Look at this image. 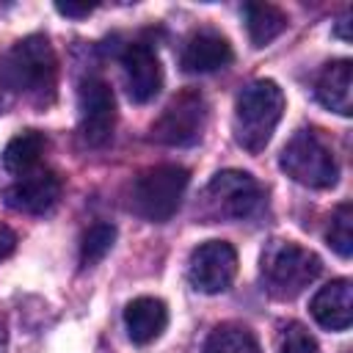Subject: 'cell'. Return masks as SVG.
<instances>
[{
    "label": "cell",
    "mask_w": 353,
    "mask_h": 353,
    "mask_svg": "<svg viewBox=\"0 0 353 353\" xmlns=\"http://www.w3.org/2000/svg\"><path fill=\"white\" fill-rule=\"evenodd\" d=\"M279 353H320V347L301 323H287L279 334Z\"/></svg>",
    "instance_id": "44dd1931"
},
{
    "label": "cell",
    "mask_w": 353,
    "mask_h": 353,
    "mask_svg": "<svg viewBox=\"0 0 353 353\" xmlns=\"http://www.w3.org/2000/svg\"><path fill=\"white\" fill-rule=\"evenodd\" d=\"M237 276V251L226 240H207L188 259V279L204 295L229 290Z\"/></svg>",
    "instance_id": "9c48e42d"
},
{
    "label": "cell",
    "mask_w": 353,
    "mask_h": 353,
    "mask_svg": "<svg viewBox=\"0 0 353 353\" xmlns=\"http://www.w3.org/2000/svg\"><path fill=\"white\" fill-rule=\"evenodd\" d=\"M243 17H245V30L254 47L270 44L287 28V14L273 3H245Z\"/></svg>",
    "instance_id": "2e32d148"
},
{
    "label": "cell",
    "mask_w": 353,
    "mask_h": 353,
    "mask_svg": "<svg viewBox=\"0 0 353 353\" xmlns=\"http://www.w3.org/2000/svg\"><path fill=\"white\" fill-rule=\"evenodd\" d=\"M201 353H262L256 336L243 328V325H218L207 342Z\"/></svg>",
    "instance_id": "ac0fdd59"
},
{
    "label": "cell",
    "mask_w": 353,
    "mask_h": 353,
    "mask_svg": "<svg viewBox=\"0 0 353 353\" xmlns=\"http://www.w3.org/2000/svg\"><path fill=\"white\" fill-rule=\"evenodd\" d=\"M350 77H353V69H350L347 58L325 63L323 72L317 74V83H314V94H317L320 105H325L328 110H334L339 116H350L353 113Z\"/></svg>",
    "instance_id": "9a60e30c"
},
{
    "label": "cell",
    "mask_w": 353,
    "mask_h": 353,
    "mask_svg": "<svg viewBox=\"0 0 353 353\" xmlns=\"http://www.w3.org/2000/svg\"><path fill=\"white\" fill-rule=\"evenodd\" d=\"M281 171L303 188L325 190L339 179V163L331 143L317 130H298L279 157Z\"/></svg>",
    "instance_id": "277c9868"
},
{
    "label": "cell",
    "mask_w": 353,
    "mask_h": 353,
    "mask_svg": "<svg viewBox=\"0 0 353 353\" xmlns=\"http://www.w3.org/2000/svg\"><path fill=\"white\" fill-rule=\"evenodd\" d=\"M325 240L328 245L339 254V256H350L353 251V207L347 201H342L334 215H331V223H328V232H325Z\"/></svg>",
    "instance_id": "ffe728a7"
},
{
    "label": "cell",
    "mask_w": 353,
    "mask_h": 353,
    "mask_svg": "<svg viewBox=\"0 0 353 353\" xmlns=\"http://www.w3.org/2000/svg\"><path fill=\"white\" fill-rule=\"evenodd\" d=\"M77 124L88 146H102L113 135L116 99L102 77H85L77 88Z\"/></svg>",
    "instance_id": "ba28073f"
},
{
    "label": "cell",
    "mask_w": 353,
    "mask_h": 353,
    "mask_svg": "<svg viewBox=\"0 0 353 353\" xmlns=\"http://www.w3.org/2000/svg\"><path fill=\"white\" fill-rule=\"evenodd\" d=\"M14 248H17V234H14L6 223H0V259L11 256V254H14Z\"/></svg>",
    "instance_id": "603a6c76"
},
{
    "label": "cell",
    "mask_w": 353,
    "mask_h": 353,
    "mask_svg": "<svg viewBox=\"0 0 353 353\" xmlns=\"http://www.w3.org/2000/svg\"><path fill=\"white\" fill-rule=\"evenodd\" d=\"M55 11L63 17H72V19H83L94 11V6H88V3H55Z\"/></svg>",
    "instance_id": "7402d4cb"
},
{
    "label": "cell",
    "mask_w": 353,
    "mask_h": 353,
    "mask_svg": "<svg viewBox=\"0 0 353 353\" xmlns=\"http://www.w3.org/2000/svg\"><path fill=\"white\" fill-rule=\"evenodd\" d=\"M6 347H8V339H6V328L0 323V353H6Z\"/></svg>",
    "instance_id": "d4e9b609"
},
{
    "label": "cell",
    "mask_w": 353,
    "mask_h": 353,
    "mask_svg": "<svg viewBox=\"0 0 353 353\" xmlns=\"http://www.w3.org/2000/svg\"><path fill=\"white\" fill-rule=\"evenodd\" d=\"M284 113V94L273 80H254L248 83L234 102V141L256 154L262 152Z\"/></svg>",
    "instance_id": "7a4b0ae2"
},
{
    "label": "cell",
    "mask_w": 353,
    "mask_h": 353,
    "mask_svg": "<svg viewBox=\"0 0 353 353\" xmlns=\"http://www.w3.org/2000/svg\"><path fill=\"white\" fill-rule=\"evenodd\" d=\"M190 174L182 165H154L135 176L130 188V210L152 223L168 221L188 190Z\"/></svg>",
    "instance_id": "5b68a950"
},
{
    "label": "cell",
    "mask_w": 353,
    "mask_h": 353,
    "mask_svg": "<svg viewBox=\"0 0 353 353\" xmlns=\"http://www.w3.org/2000/svg\"><path fill=\"white\" fill-rule=\"evenodd\" d=\"M121 74L127 97L138 105L152 102L163 88V66L154 50L143 41H132L121 52Z\"/></svg>",
    "instance_id": "30bf717a"
},
{
    "label": "cell",
    "mask_w": 353,
    "mask_h": 353,
    "mask_svg": "<svg viewBox=\"0 0 353 353\" xmlns=\"http://www.w3.org/2000/svg\"><path fill=\"white\" fill-rule=\"evenodd\" d=\"M44 149H47V138L39 130H22L6 143L3 168L11 174H30V168L41 160Z\"/></svg>",
    "instance_id": "e0dca14e"
},
{
    "label": "cell",
    "mask_w": 353,
    "mask_h": 353,
    "mask_svg": "<svg viewBox=\"0 0 353 353\" xmlns=\"http://www.w3.org/2000/svg\"><path fill=\"white\" fill-rule=\"evenodd\" d=\"M262 281L265 290L279 298L290 301L301 295L323 270V262L314 251L292 243V240H273L262 251Z\"/></svg>",
    "instance_id": "3957f363"
},
{
    "label": "cell",
    "mask_w": 353,
    "mask_h": 353,
    "mask_svg": "<svg viewBox=\"0 0 353 353\" xmlns=\"http://www.w3.org/2000/svg\"><path fill=\"white\" fill-rule=\"evenodd\" d=\"M312 317L325 331H345L353 320V292L347 279H334L320 287L309 303Z\"/></svg>",
    "instance_id": "4fadbf2b"
},
{
    "label": "cell",
    "mask_w": 353,
    "mask_h": 353,
    "mask_svg": "<svg viewBox=\"0 0 353 353\" xmlns=\"http://www.w3.org/2000/svg\"><path fill=\"white\" fill-rule=\"evenodd\" d=\"M124 325H127V334H130V339L135 345H149V342H154L165 331V325H168V306L160 298L141 295V298L127 303Z\"/></svg>",
    "instance_id": "5bb4252c"
},
{
    "label": "cell",
    "mask_w": 353,
    "mask_h": 353,
    "mask_svg": "<svg viewBox=\"0 0 353 353\" xmlns=\"http://www.w3.org/2000/svg\"><path fill=\"white\" fill-rule=\"evenodd\" d=\"M207 124V105L199 91H182L152 124V138L165 146H190L201 138Z\"/></svg>",
    "instance_id": "52a82bcc"
},
{
    "label": "cell",
    "mask_w": 353,
    "mask_h": 353,
    "mask_svg": "<svg viewBox=\"0 0 353 353\" xmlns=\"http://www.w3.org/2000/svg\"><path fill=\"white\" fill-rule=\"evenodd\" d=\"M234 61V50L229 44L226 36H221L218 30H196L193 36H188L179 63L185 72L190 74H207V72H218L223 66H229Z\"/></svg>",
    "instance_id": "7c38bea8"
},
{
    "label": "cell",
    "mask_w": 353,
    "mask_h": 353,
    "mask_svg": "<svg viewBox=\"0 0 353 353\" xmlns=\"http://www.w3.org/2000/svg\"><path fill=\"white\" fill-rule=\"evenodd\" d=\"M6 204L17 212H28V215H41L50 207H55V201L61 199V179L52 171H36V174H22L14 185L6 188L3 193Z\"/></svg>",
    "instance_id": "8fae6325"
},
{
    "label": "cell",
    "mask_w": 353,
    "mask_h": 353,
    "mask_svg": "<svg viewBox=\"0 0 353 353\" xmlns=\"http://www.w3.org/2000/svg\"><path fill=\"white\" fill-rule=\"evenodd\" d=\"M113 243H116V226L113 223H108V221L91 223L80 237V265L83 268L97 265L99 259H105V254L113 248Z\"/></svg>",
    "instance_id": "d6986e66"
},
{
    "label": "cell",
    "mask_w": 353,
    "mask_h": 353,
    "mask_svg": "<svg viewBox=\"0 0 353 353\" xmlns=\"http://www.w3.org/2000/svg\"><path fill=\"white\" fill-rule=\"evenodd\" d=\"M259 199L262 188L248 171L226 168L207 182L199 212L207 221H243L259 207Z\"/></svg>",
    "instance_id": "8992f818"
},
{
    "label": "cell",
    "mask_w": 353,
    "mask_h": 353,
    "mask_svg": "<svg viewBox=\"0 0 353 353\" xmlns=\"http://www.w3.org/2000/svg\"><path fill=\"white\" fill-rule=\"evenodd\" d=\"M0 74L8 88L25 94L33 102L47 105L55 97L58 83V58L47 36H25L19 39L3 58Z\"/></svg>",
    "instance_id": "6da1fadb"
},
{
    "label": "cell",
    "mask_w": 353,
    "mask_h": 353,
    "mask_svg": "<svg viewBox=\"0 0 353 353\" xmlns=\"http://www.w3.org/2000/svg\"><path fill=\"white\" fill-rule=\"evenodd\" d=\"M347 25H350V11H345V14H342V19L336 22V30H334V33H336V36H339L342 41H350V33H347Z\"/></svg>",
    "instance_id": "cb8c5ba5"
}]
</instances>
